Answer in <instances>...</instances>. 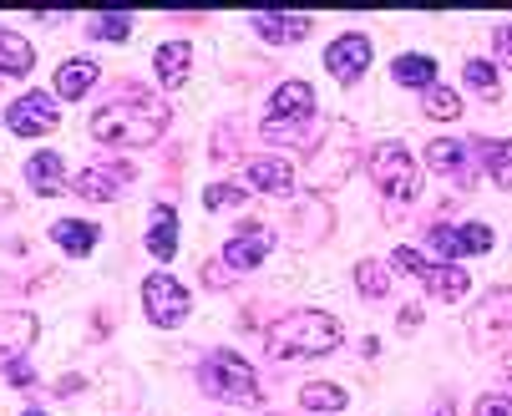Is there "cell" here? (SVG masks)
<instances>
[{"label":"cell","instance_id":"obj_5","mask_svg":"<svg viewBox=\"0 0 512 416\" xmlns=\"http://www.w3.org/2000/svg\"><path fill=\"white\" fill-rule=\"evenodd\" d=\"M31 345H36V315L26 310L0 315V371L11 376V386H31V371H26Z\"/></svg>","mask_w":512,"mask_h":416},{"label":"cell","instance_id":"obj_19","mask_svg":"<svg viewBox=\"0 0 512 416\" xmlns=\"http://www.w3.org/2000/svg\"><path fill=\"white\" fill-rule=\"evenodd\" d=\"M148 249L158 254V264H168L178 254V214H173L168 203H158L153 219H148Z\"/></svg>","mask_w":512,"mask_h":416},{"label":"cell","instance_id":"obj_14","mask_svg":"<svg viewBox=\"0 0 512 416\" xmlns=\"http://www.w3.org/2000/svg\"><path fill=\"white\" fill-rule=\"evenodd\" d=\"M507 325H512V290H492V295L482 300V310L472 315V335H477L482 345H497Z\"/></svg>","mask_w":512,"mask_h":416},{"label":"cell","instance_id":"obj_23","mask_svg":"<svg viewBox=\"0 0 512 416\" xmlns=\"http://www.w3.org/2000/svg\"><path fill=\"white\" fill-rule=\"evenodd\" d=\"M391 77H396V87H436V61L431 56H421V51H411V56H396V66H391Z\"/></svg>","mask_w":512,"mask_h":416},{"label":"cell","instance_id":"obj_30","mask_svg":"<svg viewBox=\"0 0 512 416\" xmlns=\"http://www.w3.org/2000/svg\"><path fill=\"white\" fill-rule=\"evenodd\" d=\"M467 87H477L482 97H497V72H492V61H467Z\"/></svg>","mask_w":512,"mask_h":416},{"label":"cell","instance_id":"obj_13","mask_svg":"<svg viewBox=\"0 0 512 416\" xmlns=\"http://www.w3.org/2000/svg\"><path fill=\"white\" fill-rule=\"evenodd\" d=\"M127 183H132V168H122V163H92V168L77 173V183H71V188H77L82 198H92V203H112Z\"/></svg>","mask_w":512,"mask_h":416},{"label":"cell","instance_id":"obj_10","mask_svg":"<svg viewBox=\"0 0 512 416\" xmlns=\"http://www.w3.org/2000/svg\"><path fill=\"white\" fill-rule=\"evenodd\" d=\"M325 66H330V77L335 82H360L365 77V66H371V41H365L360 31H345V36H335L330 41V51H325Z\"/></svg>","mask_w":512,"mask_h":416},{"label":"cell","instance_id":"obj_9","mask_svg":"<svg viewBox=\"0 0 512 416\" xmlns=\"http://www.w3.org/2000/svg\"><path fill=\"white\" fill-rule=\"evenodd\" d=\"M426 249L442 259V264H452V259H462V254H487V249H492V229H487V224H467V229L431 224V229H426Z\"/></svg>","mask_w":512,"mask_h":416},{"label":"cell","instance_id":"obj_17","mask_svg":"<svg viewBox=\"0 0 512 416\" xmlns=\"http://www.w3.org/2000/svg\"><path fill=\"white\" fill-rule=\"evenodd\" d=\"M244 178H249V188L274 193V198H284L289 188H295V168H289L284 158H254V163L244 168Z\"/></svg>","mask_w":512,"mask_h":416},{"label":"cell","instance_id":"obj_21","mask_svg":"<svg viewBox=\"0 0 512 416\" xmlns=\"http://www.w3.org/2000/svg\"><path fill=\"white\" fill-rule=\"evenodd\" d=\"M51 239L66 249V254H92L97 249V224H87V219H56L51 224Z\"/></svg>","mask_w":512,"mask_h":416},{"label":"cell","instance_id":"obj_3","mask_svg":"<svg viewBox=\"0 0 512 416\" xmlns=\"http://www.w3.org/2000/svg\"><path fill=\"white\" fill-rule=\"evenodd\" d=\"M310 127H315V92L310 82H284L274 97H269V112H264V143H310Z\"/></svg>","mask_w":512,"mask_h":416},{"label":"cell","instance_id":"obj_11","mask_svg":"<svg viewBox=\"0 0 512 416\" xmlns=\"http://www.w3.org/2000/svg\"><path fill=\"white\" fill-rule=\"evenodd\" d=\"M274 249V229L269 224H259V219H249V224H239V234L224 244V264L239 274V269H254V264H264V254Z\"/></svg>","mask_w":512,"mask_h":416},{"label":"cell","instance_id":"obj_1","mask_svg":"<svg viewBox=\"0 0 512 416\" xmlns=\"http://www.w3.org/2000/svg\"><path fill=\"white\" fill-rule=\"evenodd\" d=\"M122 97L127 102L112 97L92 117V137H97V143H107V148H148V143H158L163 127H168V102L148 97L142 87H122Z\"/></svg>","mask_w":512,"mask_h":416},{"label":"cell","instance_id":"obj_31","mask_svg":"<svg viewBox=\"0 0 512 416\" xmlns=\"http://www.w3.org/2000/svg\"><path fill=\"white\" fill-rule=\"evenodd\" d=\"M244 198H249V193H244L239 183H213V188L203 193V203H208V208H229V203H244Z\"/></svg>","mask_w":512,"mask_h":416},{"label":"cell","instance_id":"obj_18","mask_svg":"<svg viewBox=\"0 0 512 416\" xmlns=\"http://www.w3.org/2000/svg\"><path fill=\"white\" fill-rule=\"evenodd\" d=\"M92 87H97V61L92 56H77V61H66L56 72V97H66V102L87 97Z\"/></svg>","mask_w":512,"mask_h":416},{"label":"cell","instance_id":"obj_15","mask_svg":"<svg viewBox=\"0 0 512 416\" xmlns=\"http://www.w3.org/2000/svg\"><path fill=\"white\" fill-rule=\"evenodd\" d=\"M416 280L436 295V300H462L467 290H472V280H467V269H457V264H421V274H416Z\"/></svg>","mask_w":512,"mask_h":416},{"label":"cell","instance_id":"obj_27","mask_svg":"<svg viewBox=\"0 0 512 416\" xmlns=\"http://www.w3.org/2000/svg\"><path fill=\"white\" fill-rule=\"evenodd\" d=\"M355 285L371 295V300H386V290H391V280H386V264H376V259H360L355 264Z\"/></svg>","mask_w":512,"mask_h":416},{"label":"cell","instance_id":"obj_12","mask_svg":"<svg viewBox=\"0 0 512 416\" xmlns=\"http://www.w3.org/2000/svg\"><path fill=\"white\" fill-rule=\"evenodd\" d=\"M6 127H11V132H21V137H41V132H51V127H56V102H51L46 92H26V97H16V102H11Z\"/></svg>","mask_w":512,"mask_h":416},{"label":"cell","instance_id":"obj_33","mask_svg":"<svg viewBox=\"0 0 512 416\" xmlns=\"http://www.w3.org/2000/svg\"><path fill=\"white\" fill-rule=\"evenodd\" d=\"M497 51H502V61L512 66V26H502V31H497Z\"/></svg>","mask_w":512,"mask_h":416},{"label":"cell","instance_id":"obj_2","mask_svg":"<svg viewBox=\"0 0 512 416\" xmlns=\"http://www.w3.org/2000/svg\"><path fill=\"white\" fill-rule=\"evenodd\" d=\"M340 345V320L325 310H295L269 330V356L274 361H310V356H330Z\"/></svg>","mask_w":512,"mask_h":416},{"label":"cell","instance_id":"obj_16","mask_svg":"<svg viewBox=\"0 0 512 416\" xmlns=\"http://www.w3.org/2000/svg\"><path fill=\"white\" fill-rule=\"evenodd\" d=\"M254 31H259L264 41H274V46H295V41H305V36L315 31V21H310V16H274V11H259V16H254Z\"/></svg>","mask_w":512,"mask_h":416},{"label":"cell","instance_id":"obj_8","mask_svg":"<svg viewBox=\"0 0 512 416\" xmlns=\"http://www.w3.org/2000/svg\"><path fill=\"white\" fill-rule=\"evenodd\" d=\"M142 305H148L153 325H183L193 300H188V290L173 280V274H148V280H142Z\"/></svg>","mask_w":512,"mask_h":416},{"label":"cell","instance_id":"obj_4","mask_svg":"<svg viewBox=\"0 0 512 416\" xmlns=\"http://www.w3.org/2000/svg\"><path fill=\"white\" fill-rule=\"evenodd\" d=\"M198 381L213 401H229V406H254L259 401V376L239 351H208L198 366Z\"/></svg>","mask_w":512,"mask_h":416},{"label":"cell","instance_id":"obj_34","mask_svg":"<svg viewBox=\"0 0 512 416\" xmlns=\"http://www.w3.org/2000/svg\"><path fill=\"white\" fill-rule=\"evenodd\" d=\"M431 416H452V401H447V396H442V406H436V411H431Z\"/></svg>","mask_w":512,"mask_h":416},{"label":"cell","instance_id":"obj_22","mask_svg":"<svg viewBox=\"0 0 512 416\" xmlns=\"http://www.w3.org/2000/svg\"><path fill=\"white\" fill-rule=\"evenodd\" d=\"M26 178H31V188H36V193H46V198H51V193H61V188H66V163H61L56 153H36V158L26 163Z\"/></svg>","mask_w":512,"mask_h":416},{"label":"cell","instance_id":"obj_7","mask_svg":"<svg viewBox=\"0 0 512 416\" xmlns=\"http://www.w3.org/2000/svg\"><path fill=\"white\" fill-rule=\"evenodd\" d=\"M426 163L442 173V178L472 188V178H477V168H482V137H442V143L426 148Z\"/></svg>","mask_w":512,"mask_h":416},{"label":"cell","instance_id":"obj_35","mask_svg":"<svg viewBox=\"0 0 512 416\" xmlns=\"http://www.w3.org/2000/svg\"><path fill=\"white\" fill-rule=\"evenodd\" d=\"M26 416H41V411H26Z\"/></svg>","mask_w":512,"mask_h":416},{"label":"cell","instance_id":"obj_32","mask_svg":"<svg viewBox=\"0 0 512 416\" xmlns=\"http://www.w3.org/2000/svg\"><path fill=\"white\" fill-rule=\"evenodd\" d=\"M477 416H512V396H482Z\"/></svg>","mask_w":512,"mask_h":416},{"label":"cell","instance_id":"obj_25","mask_svg":"<svg viewBox=\"0 0 512 416\" xmlns=\"http://www.w3.org/2000/svg\"><path fill=\"white\" fill-rule=\"evenodd\" d=\"M482 168L492 173L497 188H512V143H507V137H492V143H482Z\"/></svg>","mask_w":512,"mask_h":416},{"label":"cell","instance_id":"obj_24","mask_svg":"<svg viewBox=\"0 0 512 416\" xmlns=\"http://www.w3.org/2000/svg\"><path fill=\"white\" fill-rule=\"evenodd\" d=\"M31 61H36V51H31L26 36L0 31V72H6V77H26V72H31Z\"/></svg>","mask_w":512,"mask_h":416},{"label":"cell","instance_id":"obj_26","mask_svg":"<svg viewBox=\"0 0 512 416\" xmlns=\"http://www.w3.org/2000/svg\"><path fill=\"white\" fill-rule=\"evenodd\" d=\"M345 401H350V396H345L340 386H330V381H310V386L300 391V406H305V411H345Z\"/></svg>","mask_w":512,"mask_h":416},{"label":"cell","instance_id":"obj_20","mask_svg":"<svg viewBox=\"0 0 512 416\" xmlns=\"http://www.w3.org/2000/svg\"><path fill=\"white\" fill-rule=\"evenodd\" d=\"M188 61H193V46H188V41H168V46H158L153 66H158V82H163L168 92L188 82Z\"/></svg>","mask_w":512,"mask_h":416},{"label":"cell","instance_id":"obj_28","mask_svg":"<svg viewBox=\"0 0 512 416\" xmlns=\"http://www.w3.org/2000/svg\"><path fill=\"white\" fill-rule=\"evenodd\" d=\"M426 112L442 117V122H452V117H462V97H457L452 87H431V92H426Z\"/></svg>","mask_w":512,"mask_h":416},{"label":"cell","instance_id":"obj_29","mask_svg":"<svg viewBox=\"0 0 512 416\" xmlns=\"http://www.w3.org/2000/svg\"><path fill=\"white\" fill-rule=\"evenodd\" d=\"M92 36L97 41H127L132 36V16H97L92 21Z\"/></svg>","mask_w":512,"mask_h":416},{"label":"cell","instance_id":"obj_6","mask_svg":"<svg viewBox=\"0 0 512 416\" xmlns=\"http://www.w3.org/2000/svg\"><path fill=\"white\" fill-rule=\"evenodd\" d=\"M371 183L386 193V198H401V203H411L416 198V188H421V178H416V163H411V153L406 148H396V143H381V148H371Z\"/></svg>","mask_w":512,"mask_h":416}]
</instances>
